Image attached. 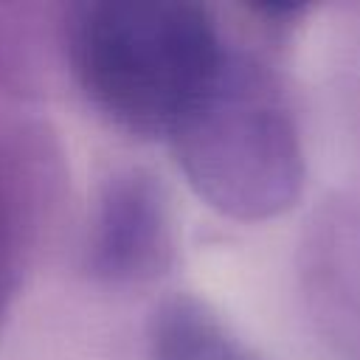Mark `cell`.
<instances>
[{
	"mask_svg": "<svg viewBox=\"0 0 360 360\" xmlns=\"http://www.w3.org/2000/svg\"><path fill=\"white\" fill-rule=\"evenodd\" d=\"M155 360H259L197 301L177 298L155 318Z\"/></svg>",
	"mask_w": 360,
	"mask_h": 360,
	"instance_id": "obj_5",
	"label": "cell"
},
{
	"mask_svg": "<svg viewBox=\"0 0 360 360\" xmlns=\"http://www.w3.org/2000/svg\"><path fill=\"white\" fill-rule=\"evenodd\" d=\"M166 242L163 200L149 177L135 172L118 177L101 208L96 264L110 276H138L160 259Z\"/></svg>",
	"mask_w": 360,
	"mask_h": 360,
	"instance_id": "obj_3",
	"label": "cell"
},
{
	"mask_svg": "<svg viewBox=\"0 0 360 360\" xmlns=\"http://www.w3.org/2000/svg\"><path fill=\"white\" fill-rule=\"evenodd\" d=\"M177 141L200 191L239 219L276 217L301 194L298 129L270 82L250 65L233 62L219 93Z\"/></svg>",
	"mask_w": 360,
	"mask_h": 360,
	"instance_id": "obj_2",
	"label": "cell"
},
{
	"mask_svg": "<svg viewBox=\"0 0 360 360\" xmlns=\"http://www.w3.org/2000/svg\"><path fill=\"white\" fill-rule=\"evenodd\" d=\"M68 53L90 101L138 135L177 138L233 68L208 8L180 0L84 3Z\"/></svg>",
	"mask_w": 360,
	"mask_h": 360,
	"instance_id": "obj_1",
	"label": "cell"
},
{
	"mask_svg": "<svg viewBox=\"0 0 360 360\" xmlns=\"http://www.w3.org/2000/svg\"><path fill=\"white\" fill-rule=\"evenodd\" d=\"M312 284L335 340L360 360V214L329 211L312 242Z\"/></svg>",
	"mask_w": 360,
	"mask_h": 360,
	"instance_id": "obj_4",
	"label": "cell"
}]
</instances>
